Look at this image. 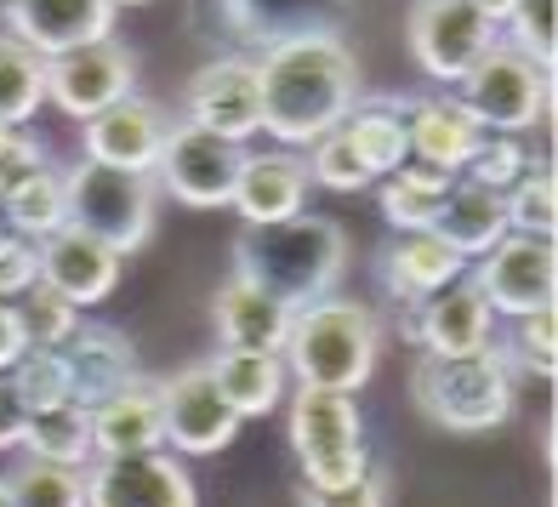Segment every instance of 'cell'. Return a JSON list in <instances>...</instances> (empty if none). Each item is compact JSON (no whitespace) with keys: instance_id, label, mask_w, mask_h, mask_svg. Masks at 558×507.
Returning <instances> with one entry per match:
<instances>
[{"instance_id":"obj_1","label":"cell","mask_w":558,"mask_h":507,"mask_svg":"<svg viewBox=\"0 0 558 507\" xmlns=\"http://www.w3.org/2000/svg\"><path fill=\"white\" fill-rule=\"evenodd\" d=\"M251 63L263 92V132L286 148H314L360 104V63L342 35H302Z\"/></svg>"},{"instance_id":"obj_2","label":"cell","mask_w":558,"mask_h":507,"mask_svg":"<svg viewBox=\"0 0 558 507\" xmlns=\"http://www.w3.org/2000/svg\"><path fill=\"white\" fill-rule=\"evenodd\" d=\"M348 268V240L331 217H286L268 228H245L234 240V274L268 291L286 309H308L337 291Z\"/></svg>"},{"instance_id":"obj_3","label":"cell","mask_w":558,"mask_h":507,"mask_svg":"<svg viewBox=\"0 0 558 507\" xmlns=\"http://www.w3.org/2000/svg\"><path fill=\"white\" fill-rule=\"evenodd\" d=\"M376 314L353 297H325L296 309L291 337H286V376H296V388H331V394H353L371 383L376 371Z\"/></svg>"},{"instance_id":"obj_4","label":"cell","mask_w":558,"mask_h":507,"mask_svg":"<svg viewBox=\"0 0 558 507\" xmlns=\"http://www.w3.org/2000/svg\"><path fill=\"white\" fill-rule=\"evenodd\" d=\"M411 388L422 417L434 427H450V434H490V427L513 417V360H507L501 342L478 353H456V360L422 353Z\"/></svg>"},{"instance_id":"obj_5","label":"cell","mask_w":558,"mask_h":507,"mask_svg":"<svg viewBox=\"0 0 558 507\" xmlns=\"http://www.w3.org/2000/svg\"><path fill=\"white\" fill-rule=\"evenodd\" d=\"M353 0H194L206 40L234 46V58H263L302 35H337Z\"/></svg>"},{"instance_id":"obj_6","label":"cell","mask_w":558,"mask_h":507,"mask_svg":"<svg viewBox=\"0 0 558 507\" xmlns=\"http://www.w3.org/2000/svg\"><path fill=\"white\" fill-rule=\"evenodd\" d=\"M291 450L302 462V485H348L371 468L365 417L353 394L296 388L291 394Z\"/></svg>"},{"instance_id":"obj_7","label":"cell","mask_w":558,"mask_h":507,"mask_svg":"<svg viewBox=\"0 0 558 507\" xmlns=\"http://www.w3.org/2000/svg\"><path fill=\"white\" fill-rule=\"evenodd\" d=\"M69 222L125 257L155 234V177L81 160L69 171Z\"/></svg>"},{"instance_id":"obj_8","label":"cell","mask_w":558,"mask_h":507,"mask_svg":"<svg viewBox=\"0 0 558 507\" xmlns=\"http://www.w3.org/2000/svg\"><path fill=\"white\" fill-rule=\"evenodd\" d=\"M456 104H462L490 137H519L536 120H547L553 104V74L536 69L524 52H513L507 40H496L485 58L473 63V74L456 86Z\"/></svg>"},{"instance_id":"obj_9","label":"cell","mask_w":558,"mask_h":507,"mask_svg":"<svg viewBox=\"0 0 558 507\" xmlns=\"http://www.w3.org/2000/svg\"><path fill=\"white\" fill-rule=\"evenodd\" d=\"M404 35H411V58L422 63V74L439 86H462L473 63L501 40L496 23L468 0H416Z\"/></svg>"},{"instance_id":"obj_10","label":"cell","mask_w":558,"mask_h":507,"mask_svg":"<svg viewBox=\"0 0 558 507\" xmlns=\"http://www.w3.org/2000/svg\"><path fill=\"white\" fill-rule=\"evenodd\" d=\"M240 166H245V148L228 143L217 132H199V125H171V137L155 160L160 189L177 200V206H194V212H217L234 200L240 183Z\"/></svg>"},{"instance_id":"obj_11","label":"cell","mask_w":558,"mask_h":507,"mask_svg":"<svg viewBox=\"0 0 558 507\" xmlns=\"http://www.w3.org/2000/svg\"><path fill=\"white\" fill-rule=\"evenodd\" d=\"M137 86V58L109 35V40H92V46H74L63 58H46V104H58L69 120H92L114 109L120 97H132Z\"/></svg>"},{"instance_id":"obj_12","label":"cell","mask_w":558,"mask_h":507,"mask_svg":"<svg viewBox=\"0 0 558 507\" xmlns=\"http://www.w3.org/2000/svg\"><path fill=\"white\" fill-rule=\"evenodd\" d=\"M478 286V297L490 302V314L524 319L536 309H553L558 297V251L553 240H530V234H507L501 245H490L478 268L468 274Z\"/></svg>"},{"instance_id":"obj_13","label":"cell","mask_w":558,"mask_h":507,"mask_svg":"<svg viewBox=\"0 0 558 507\" xmlns=\"http://www.w3.org/2000/svg\"><path fill=\"white\" fill-rule=\"evenodd\" d=\"M189 125L217 132L228 143H251L263 132V92H257V63L222 52L194 69L189 81Z\"/></svg>"},{"instance_id":"obj_14","label":"cell","mask_w":558,"mask_h":507,"mask_svg":"<svg viewBox=\"0 0 558 507\" xmlns=\"http://www.w3.org/2000/svg\"><path fill=\"white\" fill-rule=\"evenodd\" d=\"M160 422H166V445L183 456H217L240 434L234 405L217 394L206 365H189L160 383Z\"/></svg>"},{"instance_id":"obj_15","label":"cell","mask_w":558,"mask_h":507,"mask_svg":"<svg viewBox=\"0 0 558 507\" xmlns=\"http://www.w3.org/2000/svg\"><path fill=\"white\" fill-rule=\"evenodd\" d=\"M86 507H199L189 468L166 450L86 468Z\"/></svg>"},{"instance_id":"obj_16","label":"cell","mask_w":558,"mask_h":507,"mask_svg":"<svg viewBox=\"0 0 558 507\" xmlns=\"http://www.w3.org/2000/svg\"><path fill=\"white\" fill-rule=\"evenodd\" d=\"M171 137V120L160 104H148V97H120L114 109L92 114L81 125V155L92 166H114V171H148L155 177V160Z\"/></svg>"},{"instance_id":"obj_17","label":"cell","mask_w":558,"mask_h":507,"mask_svg":"<svg viewBox=\"0 0 558 507\" xmlns=\"http://www.w3.org/2000/svg\"><path fill=\"white\" fill-rule=\"evenodd\" d=\"M404 337H411L422 353H439V360H456V353H478L496 342V314L490 302L478 297V286L468 280H450L445 291H434L427 302H416L404 314Z\"/></svg>"},{"instance_id":"obj_18","label":"cell","mask_w":558,"mask_h":507,"mask_svg":"<svg viewBox=\"0 0 558 507\" xmlns=\"http://www.w3.org/2000/svg\"><path fill=\"white\" fill-rule=\"evenodd\" d=\"M114 0H7V35L23 40L35 58H63L74 46L109 40Z\"/></svg>"},{"instance_id":"obj_19","label":"cell","mask_w":558,"mask_h":507,"mask_svg":"<svg viewBox=\"0 0 558 507\" xmlns=\"http://www.w3.org/2000/svg\"><path fill=\"white\" fill-rule=\"evenodd\" d=\"M40 286H52L58 297H69L74 309L104 302L120 286V251H109L104 240L81 234V228H58L52 240H40Z\"/></svg>"},{"instance_id":"obj_20","label":"cell","mask_w":558,"mask_h":507,"mask_svg":"<svg viewBox=\"0 0 558 507\" xmlns=\"http://www.w3.org/2000/svg\"><path fill=\"white\" fill-rule=\"evenodd\" d=\"M58 353H63V371H69V399L81 405V411L104 405L125 383H137V348L125 342V331H114V325H81Z\"/></svg>"},{"instance_id":"obj_21","label":"cell","mask_w":558,"mask_h":507,"mask_svg":"<svg viewBox=\"0 0 558 507\" xmlns=\"http://www.w3.org/2000/svg\"><path fill=\"white\" fill-rule=\"evenodd\" d=\"M302 200H308V160H296L291 148H263V155H245L228 206L245 217V228H268L302 217Z\"/></svg>"},{"instance_id":"obj_22","label":"cell","mask_w":558,"mask_h":507,"mask_svg":"<svg viewBox=\"0 0 558 507\" xmlns=\"http://www.w3.org/2000/svg\"><path fill=\"white\" fill-rule=\"evenodd\" d=\"M166 450V422H160V383H125L104 405H92V456L114 462V456H148Z\"/></svg>"},{"instance_id":"obj_23","label":"cell","mask_w":558,"mask_h":507,"mask_svg":"<svg viewBox=\"0 0 558 507\" xmlns=\"http://www.w3.org/2000/svg\"><path fill=\"white\" fill-rule=\"evenodd\" d=\"M404 137H411V160L422 166H439V171H456L473 160V148L485 143V125H478L456 97H404Z\"/></svg>"},{"instance_id":"obj_24","label":"cell","mask_w":558,"mask_h":507,"mask_svg":"<svg viewBox=\"0 0 558 507\" xmlns=\"http://www.w3.org/2000/svg\"><path fill=\"white\" fill-rule=\"evenodd\" d=\"M211 314H217L222 348H240V353H286L291 319H296V309L274 302L268 291H257L251 280H240V274H228V286L217 291Z\"/></svg>"},{"instance_id":"obj_25","label":"cell","mask_w":558,"mask_h":507,"mask_svg":"<svg viewBox=\"0 0 558 507\" xmlns=\"http://www.w3.org/2000/svg\"><path fill=\"white\" fill-rule=\"evenodd\" d=\"M462 274H468V263L456 257L439 234H399L383 251V286H388L393 302H404V309L427 302L434 291H445L450 280H462Z\"/></svg>"},{"instance_id":"obj_26","label":"cell","mask_w":558,"mask_h":507,"mask_svg":"<svg viewBox=\"0 0 558 507\" xmlns=\"http://www.w3.org/2000/svg\"><path fill=\"white\" fill-rule=\"evenodd\" d=\"M427 234H439L462 263L485 257L490 245L507 240V200L490 194V189H478V183H468V177H456L450 194L439 200V217H434Z\"/></svg>"},{"instance_id":"obj_27","label":"cell","mask_w":558,"mask_h":507,"mask_svg":"<svg viewBox=\"0 0 558 507\" xmlns=\"http://www.w3.org/2000/svg\"><path fill=\"white\" fill-rule=\"evenodd\" d=\"M211 371V383L217 394L234 405V417H268L279 399H286V360L279 353H240V348H222L217 360L206 365Z\"/></svg>"},{"instance_id":"obj_28","label":"cell","mask_w":558,"mask_h":507,"mask_svg":"<svg viewBox=\"0 0 558 507\" xmlns=\"http://www.w3.org/2000/svg\"><path fill=\"white\" fill-rule=\"evenodd\" d=\"M450 183H456V171L404 160L393 177H383V217L399 228V234H427L434 217H439V200L450 194Z\"/></svg>"},{"instance_id":"obj_29","label":"cell","mask_w":558,"mask_h":507,"mask_svg":"<svg viewBox=\"0 0 558 507\" xmlns=\"http://www.w3.org/2000/svg\"><path fill=\"white\" fill-rule=\"evenodd\" d=\"M348 143L360 148V160L371 166V177L383 183V177H393L404 160H411V137H404V109L393 104V97H383V104H353L348 120H342Z\"/></svg>"},{"instance_id":"obj_30","label":"cell","mask_w":558,"mask_h":507,"mask_svg":"<svg viewBox=\"0 0 558 507\" xmlns=\"http://www.w3.org/2000/svg\"><path fill=\"white\" fill-rule=\"evenodd\" d=\"M23 450L29 462H58V468H92V411L81 405H52V411H35L23 427Z\"/></svg>"},{"instance_id":"obj_31","label":"cell","mask_w":558,"mask_h":507,"mask_svg":"<svg viewBox=\"0 0 558 507\" xmlns=\"http://www.w3.org/2000/svg\"><path fill=\"white\" fill-rule=\"evenodd\" d=\"M7 217H12V228L23 240H52L58 228H69V171H58V166H40L29 183H17L7 200Z\"/></svg>"},{"instance_id":"obj_32","label":"cell","mask_w":558,"mask_h":507,"mask_svg":"<svg viewBox=\"0 0 558 507\" xmlns=\"http://www.w3.org/2000/svg\"><path fill=\"white\" fill-rule=\"evenodd\" d=\"M40 104H46V58H35L12 35H0V120L23 125Z\"/></svg>"},{"instance_id":"obj_33","label":"cell","mask_w":558,"mask_h":507,"mask_svg":"<svg viewBox=\"0 0 558 507\" xmlns=\"http://www.w3.org/2000/svg\"><path fill=\"white\" fill-rule=\"evenodd\" d=\"M501 200H507V234L553 240V228H558V177L547 166H530Z\"/></svg>"},{"instance_id":"obj_34","label":"cell","mask_w":558,"mask_h":507,"mask_svg":"<svg viewBox=\"0 0 558 507\" xmlns=\"http://www.w3.org/2000/svg\"><path fill=\"white\" fill-rule=\"evenodd\" d=\"M12 507H86V473L58 468V462H23L7 473Z\"/></svg>"},{"instance_id":"obj_35","label":"cell","mask_w":558,"mask_h":507,"mask_svg":"<svg viewBox=\"0 0 558 507\" xmlns=\"http://www.w3.org/2000/svg\"><path fill=\"white\" fill-rule=\"evenodd\" d=\"M12 309H17V325H23V342L29 348H63L81 331V309L69 297H58L52 286H29Z\"/></svg>"},{"instance_id":"obj_36","label":"cell","mask_w":558,"mask_h":507,"mask_svg":"<svg viewBox=\"0 0 558 507\" xmlns=\"http://www.w3.org/2000/svg\"><path fill=\"white\" fill-rule=\"evenodd\" d=\"M7 383L17 388V399L35 411H52V405H74L69 399V371H63V353L58 348H29L23 360L7 371Z\"/></svg>"},{"instance_id":"obj_37","label":"cell","mask_w":558,"mask_h":507,"mask_svg":"<svg viewBox=\"0 0 558 507\" xmlns=\"http://www.w3.org/2000/svg\"><path fill=\"white\" fill-rule=\"evenodd\" d=\"M501 29H507V46H513V52H524L536 69L553 74V58H558V0H519Z\"/></svg>"},{"instance_id":"obj_38","label":"cell","mask_w":558,"mask_h":507,"mask_svg":"<svg viewBox=\"0 0 558 507\" xmlns=\"http://www.w3.org/2000/svg\"><path fill=\"white\" fill-rule=\"evenodd\" d=\"M308 183L331 189V194H360V189H371V183H376V177H371V166L360 160V148L348 143V132L337 125V132H325V137L314 143Z\"/></svg>"},{"instance_id":"obj_39","label":"cell","mask_w":558,"mask_h":507,"mask_svg":"<svg viewBox=\"0 0 558 507\" xmlns=\"http://www.w3.org/2000/svg\"><path fill=\"white\" fill-rule=\"evenodd\" d=\"M530 166H536V160H530V148L519 137H490L485 132V143L473 148V160L462 166V177H468V183H478V189H490V194H507Z\"/></svg>"},{"instance_id":"obj_40","label":"cell","mask_w":558,"mask_h":507,"mask_svg":"<svg viewBox=\"0 0 558 507\" xmlns=\"http://www.w3.org/2000/svg\"><path fill=\"white\" fill-rule=\"evenodd\" d=\"M507 360H519L524 371H536V376H553V365H558V309L524 314V319H519V337H513V353H507Z\"/></svg>"},{"instance_id":"obj_41","label":"cell","mask_w":558,"mask_h":507,"mask_svg":"<svg viewBox=\"0 0 558 507\" xmlns=\"http://www.w3.org/2000/svg\"><path fill=\"white\" fill-rule=\"evenodd\" d=\"M302 507H388L383 468H365L348 485H302Z\"/></svg>"},{"instance_id":"obj_42","label":"cell","mask_w":558,"mask_h":507,"mask_svg":"<svg viewBox=\"0 0 558 507\" xmlns=\"http://www.w3.org/2000/svg\"><path fill=\"white\" fill-rule=\"evenodd\" d=\"M29 286H40V245L17 234L0 245V302H17Z\"/></svg>"},{"instance_id":"obj_43","label":"cell","mask_w":558,"mask_h":507,"mask_svg":"<svg viewBox=\"0 0 558 507\" xmlns=\"http://www.w3.org/2000/svg\"><path fill=\"white\" fill-rule=\"evenodd\" d=\"M46 166V148H40V137H29V132H23V125H17V132L7 137V143H0V200H7L17 183H29V177Z\"/></svg>"},{"instance_id":"obj_44","label":"cell","mask_w":558,"mask_h":507,"mask_svg":"<svg viewBox=\"0 0 558 507\" xmlns=\"http://www.w3.org/2000/svg\"><path fill=\"white\" fill-rule=\"evenodd\" d=\"M23 427H29V405H23L17 388L0 376V450H17L23 445Z\"/></svg>"},{"instance_id":"obj_45","label":"cell","mask_w":558,"mask_h":507,"mask_svg":"<svg viewBox=\"0 0 558 507\" xmlns=\"http://www.w3.org/2000/svg\"><path fill=\"white\" fill-rule=\"evenodd\" d=\"M23 353H29V342H23V325H17V309L12 302H0V376H7Z\"/></svg>"},{"instance_id":"obj_46","label":"cell","mask_w":558,"mask_h":507,"mask_svg":"<svg viewBox=\"0 0 558 507\" xmlns=\"http://www.w3.org/2000/svg\"><path fill=\"white\" fill-rule=\"evenodd\" d=\"M468 7H478V12H485V17L496 23V29H501V23H507V12H513L519 0H468Z\"/></svg>"},{"instance_id":"obj_47","label":"cell","mask_w":558,"mask_h":507,"mask_svg":"<svg viewBox=\"0 0 558 507\" xmlns=\"http://www.w3.org/2000/svg\"><path fill=\"white\" fill-rule=\"evenodd\" d=\"M7 240H17V228H12V217H7V206H0V245Z\"/></svg>"},{"instance_id":"obj_48","label":"cell","mask_w":558,"mask_h":507,"mask_svg":"<svg viewBox=\"0 0 558 507\" xmlns=\"http://www.w3.org/2000/svg\"><path fill=\"white\" fill-rule=\"evenodd\" d=\"M0 507H12V491H7V479H0Z\"/></svg>"},{"instance_id":"obj_49","label":"cell","mask_w":558,"mask_h":507,"mask_svg":"<svg viewBox=\"0 0 558 507\" xmlns=\"http://www.w3.org/2000/svg\"><path fill=\"white\" fill-rule=\"evenodd\" d=\"M12 132H17V125H7V120H0V143H7V137H12Z\"/></svg>"},{"instance_id":"obj_50","label":"cell","mask_w":558,"mask_h":507,"mask_svg":"<svg viewBox=\"0 0 558 507\" xmlns=\"http://www.w3.org/2000/svg\"><path fill=\"white\" fill-rule=\"evenodd\" d=\"M114 7H143V0H114Z\"/></svg>"}]
</instances>
